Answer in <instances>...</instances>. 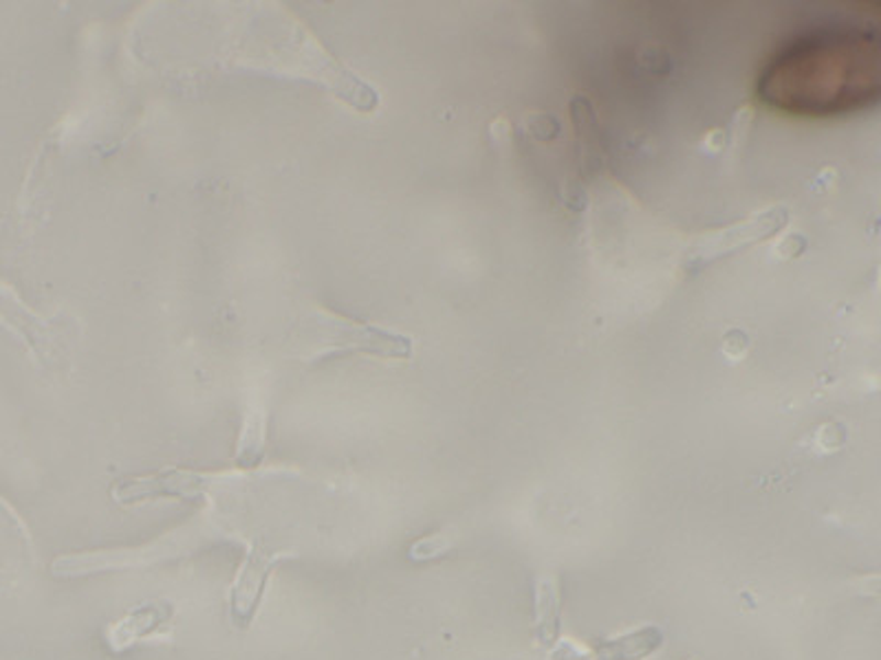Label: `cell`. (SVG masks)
<instances>
[{"mask_svg": "<svg viewBox=\"0 0 881 660\" xmlns=\"http://www.w3.org/2000/svg\"><path fill=\"white\" fill-rule=\"evenodd\" d=\"M760 102L793 118H844L881 93V49L874 32L828 27L780 49L758 78Z\"/></svg>", "mask_w": 881, "mask_h": 660, "instance_id": "1", "label": "cell"}, {"mask_svg": "<svg viewBox=\"0 0 881 660\" xmlns=\"http://www.w3.org/2000/svg\"><path fill=\"white\" fill-rule=\"evenodd\" d=\"M293 357L306 363H317L353 353L375 355L386 359H410V337L359 322L353 317L337 315L328 309H313L293 328Z\"/></svg>", "mask_w": 881, "mask_h": 660, "instance_id": "2", "label": "cell"}, {"mask_svg": "<svg viewBox=\"0 0 881 660\" xmlns=\"http://www.w3.org/2000/svg\"><path fill=\"white\" fill-rule=\"evenodd\" d=\"M170 616H172V605H168V603H148V605L135 609L133 614H129L124 620H120L111 629V642H113V647L118 651H122L129 645H133L135 640L144 638L150 631H155L157 627H161Z\"/></svg>", "mask_w": 881, "mask_h": 660, "instance_id": "3", "label": "cell"}, {"mask_svg": "<svg viewBox=\"0 0 881 660\" xmlns=\"http://www.w3.org/2000/svg\"><path fill=\"white\" fill-rule=\"evenodd\" d=\"M263 445H265V416L263 412H258L245 421L238 445V462L245 467L256 465L263 456Z\"/></svg>", "mask_w": 881, "mask_h": 660, "instance_id": "4", "label": "cell"}, {"mask_svg": "<svg viewBox=\"0 0 881 660\" xmlns=\"http://www.w3.org/2000/svg\"><path fill=\"white\" fill-rule=\"evenodd\" d=\"M653 629H646V631H639L637 636H631L628 640H615L613 645H609L606 647V658L609 660H615V658H622V660H633V658H637V656H644V653H648L653 647H655V642H653Z\"/></svg>", "mask_w": 881, "mask_h": 660, "instance_id": "5", "label": "cell"}, {"mask_svg": "<svg viewBox=\"0 0 881 660\" xmlns=\"http://www.w3.org/2000/svg\"><path fill=\"white\" fill-rule=\"evenodd\" d=\"M556 588L551 583H543L540 588V623L543 627L551 629L549 634L554 636L558 631V594L554 592Z\"/></svg>", "mask_w": 881, "mask_h": 660, "instance_id": "6", "label": "cell"}]
</instances>
